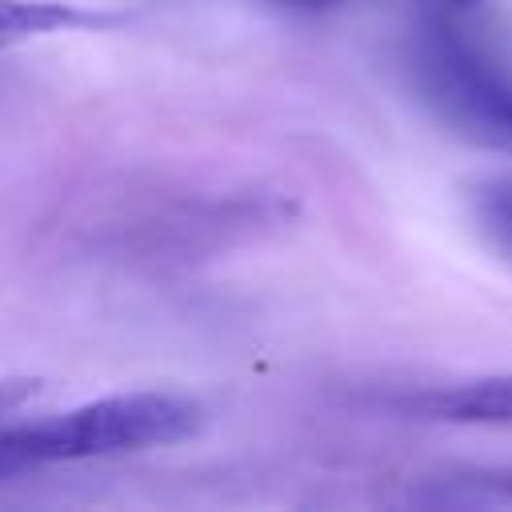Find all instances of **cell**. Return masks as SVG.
Segmentation results:
<instances>
[{"mask_svg": "<svg viewBox=\"0 0 512 512\" xmlns=\"http://www.w3.org/2000/svg\"><path fill=\"white\" fill-rule=\"evenodd\" d=\"M448 488H452V500H468V504H512V464L456 472L448 480Z\"/></svg>", "mask_w": 512, "mask_h": 512, "instance_id": "cell-6", "label": "cell"}, {"mask_svg": "<svg viewBox=\"0 0 512 512\" xmlns=\"http://www.w3.org/2000/svg\"><path fill=\"white\" fill-rule=\"evenodd\" d=\"M36 392H40V380L36 376H0V416L24 408Z\"/></svg>", "mask_w": 512, "mask_h": 512, "instance_id": "cell-7", "label": "cell"}, {"mask_svg": "<svg viewBox=\"0 0 512 512\" xmlns=\"http://www.w3.org/2000/svg\"><path fill=\"white\" fill-rule=\"evenodd\" d=\"M428 4H436L440 12H460V8H472L476 0H428Z\"/></svg>", "mask_w": 512, "mask_h": 512, "instance_id": "cell-9", "label": "cell"}, {"mask_svg": "<svg viewBox=\"0 0 512 512\" xmlns=\"http://www.w3.org/2000/svg\"><path fill=\"white\" fill-rule=\"evenodd\" d=\"M400 408L416 420H436V424L512 428V372L460 380L448 388H424L416 396H404Z\"/></svg>", "mask_w": 512, "mask_h": 512, "instance_id": "cell-3", "label": "cell"}, {"mask_svg": "<svg viewBox=\"0 0 512 512\" xmlns=\"http://www.w3.org/2000/svg\"><path fill=\"white\" fill-rule=\"evenodd\" d=\"M204 408L180 392H120L80 408L0 428V480L44 464L124 456L196 436Z\"/></svg>", "mask_w": 512, "mask_h": 512, "instance_id": "cell-1", "label": "cell"}, {"mask_svg": "<svg viewBox=\"0 0 512 512\" xmlns=\"http://www.w3.org/2000/svg\"><path fill=\"white\" fill-rule=\"evenodd\" d=\"M116 16L92 12L68 0H0V48L32 40V36H52V32H80V28H104Z\"/></svg>", "mask_w": 512, "mask_h": 512, "instance_id": "cell-4", "label": "cell"}, {"mask_svg": "<svg viewBox=\"0 0 512 512\" xmlns=\"http://www.w3.org/2000/svg\"><path fill=\"white\" fill-rule=\"evenodd\" d=\"M412 72L444 124L476 144L512 152V76L460 40L456 28L424 24L412 44Z\"/></svg>", "mask_w": 512, "mask_h": 512, "instance_id": "cell-2", "label": "cell"}, {"mask_svg": "<svg viewBox=\"0 0 512 512\" xmlns=\"http://www.w3.org/2000/svg\"><path fill=\"white\" fill-rule=\"evenodd\" d=\"M264 4L284 8V12H332V8H340L348 0H264Z\"/></svg>", "mask_w": 512, "mask_h": 512, "instance_id": "cell-8", "label": "cell"}, {"mask_svg": "<svg viewBox=\"0 0 512 512\" xmlns=\"http://www.w3.org/2000/svg\"><path fill=\"white\" fill-rule=\"evenodd\" d=\"M472 204H476V220L484 224V232L512 252V172L484 180Z\"/></svg>", "mask_w": 512, "mask_h": 512, "instance_id": "cell-5", "label": "cell"}]
</instances>
